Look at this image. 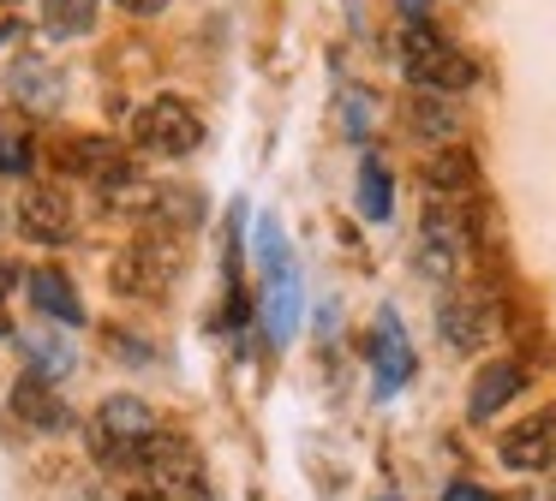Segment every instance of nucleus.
<instances>
[{"instance_id": "obj_1", "label": "nucleus", "mask_w": 556, "mask_h": 501, "mask_svg": "<svg viewBox=\"0 0 556 501\" xmlns=\"http://www.w3.org/2000/svg\"><path fill=\"white\" fill-rule=\"evenodd\" d=\"M401 72H407V84L425 95H460L479 78L472 60L460 54L455 42H443L437 30H425V24H413V30L401 36Z\"/></svg>"}, {"instance_id": "obj_2", "label": "nucleus", "mask_w": 556, "mask_h": 501, "mask_svg": "<svg viewBox=\"0 0 556 501\" xmlns=\"http://www.w3.org/2000/svg\"><path fill=\"white\" fill-rule=\"evenodd\" d=\"M198 143H204V119L180 95H156V102H144L132 114V150L144 155H168L174 162V155H192Z\"/></svg>"}, {"instance_id": "obj_3", "label": "nucleus", "mask_w": 556, "mask_h": 501, "mask_svg": "<svg viewBox=\"0 0 556 501\" xmlns=\"http://www.w3.org/2000/svg\"><path fill=\"white\" fill-rule=\"evenodd\" d=\"M174 269H180V239H168V233H138L132 245L114 257V293H126V298H156V293H168Z\"/></svg>"}, {"instance_id": "obj_4", "label": "nucleus", "mask_w": 556, "mask_h": 501, "mask_svg": "<svg viewBox=\"0 0 556 501\" xmlns=\"http://www.w3.org/2000/svg\"><path fill=\"white\" fill-rule=\"evenodd\" d=\"M144 436H156V412H150L138 394H109L97 406V424H90V441H97L109 460H132V448Z\"/></svg>"}, {"instance_id": "obj_5", "label": "nucleus", "mask_w": 556, "mask_h": 501, "mask_svg": "<svg viewBox=\"0 0 556 501\" xmlns=\"http://www.w3.org/2000/svg\"><path fill=\"white\" fill-rule=\"evenodd\" d=\"M78 227L73 215V197H66L61 185H30L25 197H18V233L30 239V245H66Z\"/></svg>"}, {"instance_id": "obj_6", "label": "nucleus", "mask_w": 556, "mask_h": 501, "mask_svg": "<svg viewBox=\"0 0 556 501\" xmlns=\"http://www.w3.org/2000/svg\"><path fill=\"white\" fill-rule=\"evenodd\" d=\"M508 472H544L556 460V412H532L527 424H515L503 441H496Z\"/></svg>"}, {"instance_id": "obj_7", "label": "nucleus", "mask_w": 556, "mask_h": 501, "mask_svg": "<svg viewBox=\"0 0 556 501\" xmlns=\"http://www.w3.org/2000/svg\"><path fill=\"white\" fill-rule=\"evenodd\" d=\"M7 406H13V418H18V424H30V429H66V424H73V406H66L61 394H54V382H42L37 370H25V376L13 382Z\"/></svg>"}, {"instance_id": "obj_8", "label": "nucleus", "mask_w": 556, "mask_h": 501, "mask_svg": "<svg viewBox=\"0 0 556 501\" xmlns=\"http://www.w3.org/2000/svg\"><path fill=\"white\" fill-rule=\"evenodd\" d=\"M144 215L150 227H156V233H192L198 221H204V191L198 185H150L144 191Z\"/></svg>"}, {"instance_id": "obj_9", "label": "nucleus", "mask_w": 556, "mask_h": 501, "mask_svg": "<svg viewBox=\"0 0 556 501\" xmlns=\"http://www.w3.org/2000/svg\"><path fill=\"white\" fill-rule=\"evenodd\" d=\"M7 90H13V102L30 107V114H54V107H61L66 78H61V66H54V60L25 54L13 72H7Z\"/></svg>"}, {"instance_id": "obj_10", "label": "nucleus", "mask_w": 556, "mask_h": 501, "mask_svg": "<svg viewBox=\"0 0 556 501\" xmlns=\"http://www.w3.org/2000/svg\"><path fill=\"white\" fill-rule=\"evenodd\" d=\"M371 370H377V388L383 394H395L413 376V346H407V329H401L395 310H383L371 329Z\"/></svg>"}, {"instance_id": "obj_11", "label": "nucleus", "mask_w": 556, "mask_h": 501, "mask_svg": "<svg viewBox=\"0 0 556 501\" xmlns=\"http://www.w3.org/2000/svg\"><path fill=\"white\" fill-rule=\"evenodd\" d=\"M455 257H460V215L455 209H425L419 221V269L431 281H448L455 274Z\"/></svg>"}, {"instance_id": "obj_12", "label": "nucleus", "mask_w": 556, "mask_h": 501, "mask_svg": "<svg viewBox=\"0 0 556 501\" xmlns=\"http://www.w3.org/2000/svg\"><path fill=\"white\" fill-rule=\"evenodd\" d=\"M132 465H138V472H150L156 484H168V489L192 484V448H186V436H168V429H156V436L138 441Z\"/></svg>"}, {"instance_id": "obj_13", "label": "nucleus", "mask_w": 556, "mask_h": 501, "mask_svg": "<svg viewBox=\"0 0 556 501\" xmlns=\"http://www.w3.org/2000/svg\"><path fill=\"white\" fill-rule=\"evenodd\" d=\"M527 388V370L515 364V358H496V364H484L479 376H472V394H467V418L472 424H484V418H496L515 394Z\"/></svg>"}, {"instance_id": "obj_14", "label": "nucleus", "mask_w": 556, "mask_h": 501, "mask_svg": "<svg viewBox=\"0 0 556 501\" xmlns=\"http://www.w3.org/2000/svg\"><path fill=\"white\" fill-rule=\"evenodd\" d=\"M25 293H30V305H37L49 322H66V329H78V322H85V298L73 293V281H66L61 269L25 274Z\"/></svg>"}, {"instance_id": "obj_15", "label": "nucleus", "mask_w": 556, "mask_h": 501, "mask_svg": "<svg viewBox=\"0 0 556 501\" xmlns=\"http://www.w3.org/2000/svg\"><path fill=\"white\" fill-rule=\"evenodd\" d=\"M437 322H443V341L455 352H472V346L491 334V305L484 298H443L437 305Z\"/></svg>"}, {"instance_id": "obj_16", "label": "nucleus", "mask_w": 556, "mask_h": 501, "mask_svg": "<svg viewBox=\"0 0 556 501\" xmlns=\"http://www.w3.org/2000/svg\"><path fill=\"white\" fill-rule=\"evenodd\" d=\"M264 329H269V341H288V334L300 329V281H293V269L269 274V286H264Z\"/></svg>"}, {"instance_id": "obj_17", "label": "nucleus", "mask_w": 556, "mask_h": 501, "mask_svg": "<svg viewBox=\"0 0 556 501\" xmlns=\"http://www.w3.org/2000/svg\"><path fill=\"white\" fill-rule=\"evenodd\" d=\"M425 185L443 191V197H455V191H472V185H479V162H472L460 143H443V150L425 162Z\"/></svg>"}, {"instance_id": "obj_18", "label": "nucleus", "mask_w": 556, "mask_h": 501, "mask_svg": "<svg viewBox=\"0 0 556 501\" xmlns=\"http://www.w3.org/2000/svg\"><path fill=\"white\" fill-rule=\"evenodd\" d=\"M407 126L419 131V138L448 143V138H460V107H455V102H443V95L413 90V102H407Z\"/></svg>"}, {"instance_id": "obj_19", "label": "nucleus", "mask_w": 556, "mask_h": 501, "mask_svg": "<svg viewBox=\"0 0 556 501\" xmlns=\"http://www.w3.org/2000/svg\"><path fill=\"white\" fill-rule=\"evenodd\" d=\"M359 215L365 221H389L395 215V191H389V167L377 155L359 162Z\"/></svg>"}, {"instance_id": "obj_20", "label": "nucleus", "mask_w": 556, "mask_h": 501, "mask_svg": "<svg viewBox=\"0 0 556 501\" xmlns=\"http://www.w3.org/2000/svg\"><path fill=\"white\" fill-rule=\"evenodd\" d=\"M42 30L49 36H90L97 30V0H42Z\"/></svg>"}, {"instance_id": "obj_21", "label": "nucleus", "mask_w": 556, "mask_h": 501, "mask_svg": "<svg viewBox=\"0 0 556 501\" xmlns=\"http://www.w3.org/2000/svg\"><path fill=\"white\" fill-rule=\"evenodd\" d=\"M25 346H30V358H37V376L42 382H54V376L73 370V346H66L61 334H25Z\"/></svg>"}, {"instance_id": "obj_22", "label": "nucleus", "mask_w": 556, "mask_h": 501, "mask_svg": "<svg viewBox=\"0 0 556 501\" xmlns=\"http://www.w3.org/2000/svg\"><path fill=\"white\" fill-rule=\"evenodd\" d=\"M257 257H264L269 274L288 269V239H281V221H276V215H264V221H257Z\"/></svg>"}, {"instance_id": "obj_23", "label": "nucleus", "mask_w": 556, "mask_h": 501, "mask_svg": "<svg viewBox=\"0 0 556 501\" xmlns=\"http://www.w3.org/2000/svg\"><path fill=\"white\" fill-rule=\"evenodd\" d=\"M0 174H30V143L25 138H0Z\"/></svg>"}, {"instance_id": "obj_24", "label": "nucleus", "mask_w": 556, "mask_h": 501, "mask_svg": "<svg viewBox=\"0 0 556 501\" xmlns=\"http://www.w3.org/2000/svg\"><path fill=\"white\" fill-rule=\"evenodd\" d=\"M109 346L126 358V364H150V358H156V352H150V341H132V334H121V329H109Z\"/></svg>"}, {"instance_id": "obj_25", "label": "nucleus", "mask_w": 556, "mask_h": 501, "mask_svg": "<svg viewBox=\"0 0 556 501\" xmlns=\"http://www.w3.org/2000/svg\"><path fill=\"white\" fill-rule=\"evenodd\" d=\"M114 7H121V12H138V18H156L168 0H114Z\"/></svg>"}, {"instance_id": "obj_26", "label": "nucleus", "mask_w": 556, "mask_h": 501, "mask_svg": "<svg viewBox=\"0 0 556 501\" xmlns=\"http://www.w3.org/2000/svg\"><path fill=\"white\" fill-rule=\"evenodd\" d=\"M348 131H353V138H365V102H359V95H348Z\"/></svg>"}, {"instance_id": "obj_27", "label": "nucleus", "mask_w": 556, "mask_h": 501, "mask_svg": "<svg viewBox=\"0 0 556 501\" xmlns=\"http://www.w3.org/2000/svg\"><path fill=\"white\" fill-rule=\"evenodd\" d=\"M443 501H491V496H484V489H472V484H448Z\"/></svg>"}, {"instance_id": "obj_28", "label": "nucleus", "mask_w": 556, "mask_h": 501, "mask_svg": "<svg viewBox=\"0 0 556 501\" xmlns=\"http://www.w3.org/2000/svg\"><path fill=\"white\" fill-rule=\"evenodd\" d=\"M425 7H431V0H401V12H407V18H413V24H419V18H425Z\"/></svg>"}, {"instance_id": "obj_29", "label": "nucleus", "mask_w": 556, "mask_h": 501, "mask_svg": "<svg viewBox=\"0 0 556 501\" xmlns=\"http://www.w3.org/2000/svg\"><path fill=\"white\" fill-rule=\"evenodd\" d=\"M7 329H13V322H7V310H0V334H7Z\"/></svg>"}, {"instance_id": "obj_30", "label": "nucleus", "mask_w": 556, "mask_h": 501, "mask_svg": "<svg viewBox=\"0 0 556 501\" xmlns=\"http://www.w3.org/2000/svg\"><path fill=\"white\" fill-rule=\"evenodd\" d=\"M544 501H556V484H551V489H544Z\"/></svg>"}, {"instance_id": "obj_31", "label": "nucleus", "mask_w": 556, "mask_h": 501, "mask_svg": "<svg viewBox=\"0 0 556 501\" xmlns=\"http://www.w3.org/2000/svg\"><path fill=\"white\" fill-rule=\"evenodd\" d=\"M126 501H156V496H126Z\"/></svg>"}, {"instance_id": "obj_32", "label": "nucleus", "mask_w": 556, "mask_h": 501, "mask_svg": "<svg viewBox=\"0 0 556 501\" xmlns=\"http://www.w3.org/2000/svg\"><path fill=\"white\" fill-rule=\"evenodd\" d=\"M377 501H401V496H377Z\"/></svg>"}, {"instance_id": "obj_33", "label": "nucleus", "mask_w": 556, "mask_h": 501, "mask_svg": "<svg viewBox=\"0 0 556 501\" xmlns=\"http://www.w3.org/2000/svg\"><path fill=\"white\" fill-rule=\"evenodd\" d=\"M0 7H18V0H0Z\"/></svg>"}]
</instances>
